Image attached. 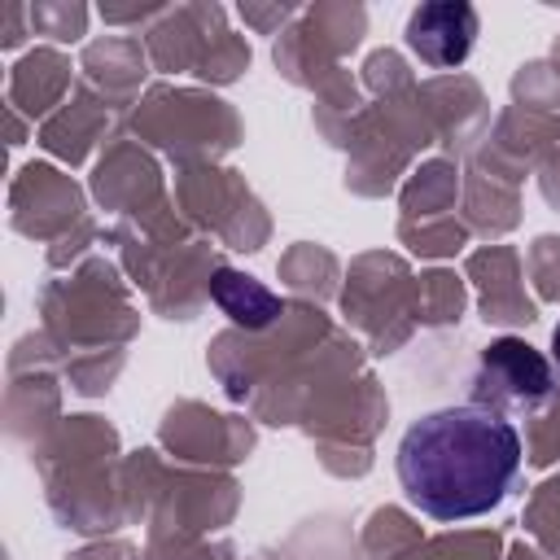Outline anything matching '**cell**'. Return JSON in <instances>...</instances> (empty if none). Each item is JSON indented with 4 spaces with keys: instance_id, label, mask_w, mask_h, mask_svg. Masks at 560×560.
Instances as JSON below:
<instances>
[{
    "instance_id": "277c9868",
    "label": "cell",
    "mask_w": 560,
    "mask_h": 560,
    "mask_svg": "<svg viewBox=\"0 0 560 560\" xmlns=\"http://www.w3.org/2000/svg\"><path fill=\"white\" fill-rule=\"evenodd\" d=\"M210 293H214V302H219L236 324H249V328L271 324V315L280 311L276 293H267L262 284H254L249 276H236V271H228V267H223V271H214Z\"/></svg>"
},
{
    "instance_id": "6da1fadb",
    "label": "cell",
    "mask_w": 560,
    "mask_h": 560,
    "mask_svg": "<svg viewBox=\"0 0 560 560\" xmlns=\"http://www.w3.org/2000/svg\"><path fill=\"white\" fill-rule=\"evenodd\" d=\"M521 468V433L481 402L420 416L398 442V481L433 521H468L503 503Z\"/></svg>"
},
{
    "instance_id": "7a4b0ae2",
    "label": "cell",
    "mask_w": 560,
    "mask_h": 560,
    "mask_svg": "<svg viewBox=\"0 0 560 560\" xmlns=\"http://www.w3.org/2000/svg\"><path fill=\"white\" fill-rule=\"evenodd\" d=\"M551 389H556L551 363L534 346H525L521 337H499L477 359V398L490 411H499V407H512V411L538 407Z\"/></svg>"
},
{
    "instance_id": "5b68a950",
    "label": "cell",
    "mask_w": 560,
    "mask_h": 560,
    "mask_svg": "<svg viewBox=\"0 0 560 560\" xmlns=\"http://www.w3.org/2000/svg\"><path fill=\"white\" fill-rule=\"evenodd\" d=\"M551 359H556V368H560V324H556V332H551Z\"/></svg>"
},
{
    "instance_id": "3957f363",
    "label": "cell",
    "mask_w": 560,
    "mask_h": 560,
    "mask_svg": "<svg viewBox=\"0 0 560 560\" xmlns=\"http://www.w3.org/2000/svg\"><path fill=\"white\" fill-rule=\"evenodd\" d=\"M472 39H477V13L459 0L420 4L407 22V48L424 66H438V70L459 66L472 52Z\"/></svg>"
}]
</instances>
